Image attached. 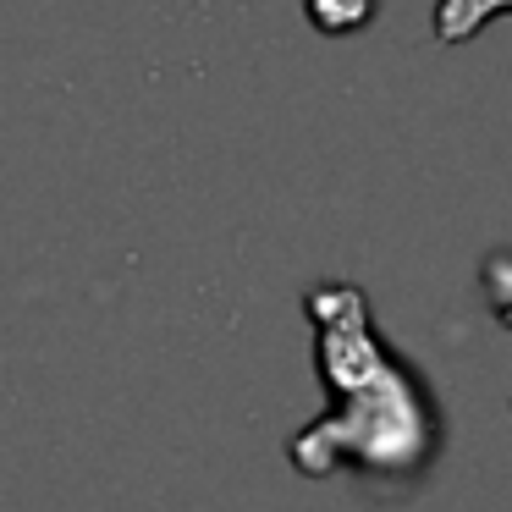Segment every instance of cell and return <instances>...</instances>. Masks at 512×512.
Here are the masks:
<instances>
[{"mask_svg": "<svg viewBox=\"0 0 512 512\" xmlns=\"http://www.w3.org/2000/svg\"><path fill=\"white\" fill-rule=\"evenodd\" d=\"M314 325V364L331 408L287 441L303 479L353 463L364 479H419L435 457V408L408 364L375 336L369 303L353 281H325L303 298Z\"/></svg>", "mask_w": 512, "mask_h": 512, "instance_id": "obj_1", "label": "cell"}, {"mask_svg": "<svg viewBox=\"0 0 512 512\" xmlns=\"http://www.w3.org/2000/svg\"><path fill=\"white\" fill-rule=\"evenodd\" d=\"M375 6L380 0H303V12L320 34H358V28H369Z\"/></svg>", "mask_w": 512, "mask_h": 512, "instance_id": "obj_3", "label": "cell"}, {"mask_svg": "<svg viewBox=\"0 0 512 512\" xmlns=\"http://www.w3.org/2000/svg\"><path fill=\"white\" fill-rule=\"evenodd\" d=\"M507 6L512 0H441V6H435V39H441V45H463V39H474L485 23H496Z\"/></svg>", "mask_w": 512, "mask_h": 512, "instance_id": "obj_2", "label": "cell"}]
</instances>
